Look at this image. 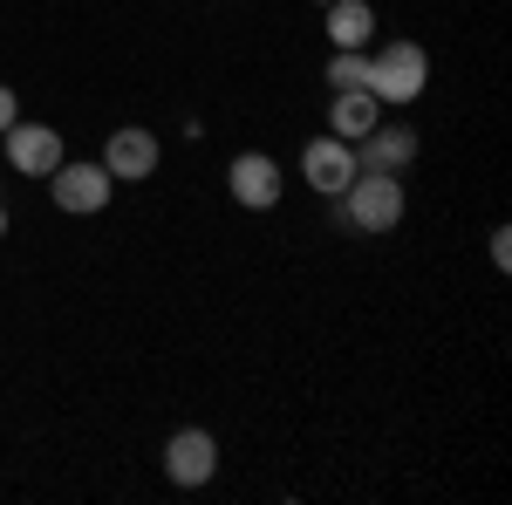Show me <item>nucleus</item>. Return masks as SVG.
Returning a JSON list of instances; mask_svg holds the SVG:
<instances>
[{
  "instance_id": "1",
  "label": "nucleus",
  "mask_w": 512,
  "mask_h": 505,
  "mask_svg": "<svg viewBox=\"0 0 512 505\" xmlns=\"http://www.w3.org/2000/svg\"><path fill=\"white\" fill-rule=\"evenodd\" d=\"M424 82H431V55L417 41H383L369 55V96L376 103H417Z\"/></svg>"
},
{
  "instance_id": "2",
  "label": "nucleus",
  "mask_w": 512,
  "mask_h": 505,
  "mask_svg": "<svg viewBox=\"0 0 512 505\" xmlns=\"http://www.w3.org/2000/svg\"><path fill=\"white\" fill-rule=\"evenodd\" d=\"M349 226L355 233H396L403 226V185H396V171H355L349 185Z\"/></svg>"
},
{
  "instance_id": "3",
  "label": "nucleus",
  "mask_w": 512,
  "mask_h": 505,
  "mask_svg": "<svg viewBox=\"0 0 512 505\" xmlns=\"http://www.w3.org/2000/svg\"><path fill=\"white\" fill-rule=\"evenodd\" d=\"M48 192H55L62 212H103L110 192H117V178H110L103 164H69V157H62V164L48 171Z\"/></svg>"
},
{
  "instance_id": "4",
  "label": "nucleus",
  "mask_w": 512,
  "mask_h": 505,
  "mask_svg": "<svg viewBox=\"0 0 512 505\" xmlns=\"http://www.w3.org/2000/svg\"><path fill=\"white\" fill-rule=\"evenodd\" d=\"M0 144H7V164L21 171V178H48L55 164H62V130H48V123H7L0 130Z\"/></svg>"
},
{
  "instance_id": "5",
  "label": "nucleus",
  "mask_w": 512,
  "mask_h": 505,
  "mask_svg": "<svg viewBox=\"0 0 512 505\" xmlns=\"http://www.w3.org/2000/svg\"><path fill=\"white\" fill-rule=\"evenodd\" d=\"M212 471H219V444H212V430H171V444H164V478L171 485H212Z\"/></svg>"
},
{
  "instance_id": "6",
  "label": "nucleus",
  "mask_w": 512,
  "mask_h": 505,
  "mask_svg": "<svg viewBox=\"0 0 512 505\" xmlns=\"http://www.w3.org/2000/svg\"><path fill=\"white\" fill-rule=\"evenodd\" d=\"M226 185H233V198L246 205V212H274L280 205V164L274 157H260V151H239L233 164H226Z\"/></svg>"
},
{
  "instance_id": "7",
  "label": "nucleus",
  "mask_w": 512,
  "mask_h": 505,
  "mask_svg": "<svg viewBox=\"0 0 512 505\" xmlns=\"http://www.w3.org/2000/svg\"><path fill=\"white\" fill-rule=\"evenodd\" d=\"M103 171H110L117 185H144V178L158 171V137H151L144 123H123V130H110V151H103Z\"/></svg>"
},
{
  "instance_id": "8",
  "label": "nucleus",
  "mask_w": 512,
  "mask_h": 505,
  "mask_svg": "<svg viewBox=\"0 0 512 505\" xmlns=\"http://www.w3.org/2000/svg\"><path fill=\"white\" fill-rule=\"evenodd\" d=\"M301 171H308V185H315L321 198H342V185L355 178V144H342V137L328 130V137H315V144L301 151Z\"/></svg>"
},
{
  "instance_id": "9",
  "label": "nucleus",
  "mask_w": 512,
  "mask_h": 505,
  "mask_svg": "<svg viewBox=\"0 0 512 505\" xmlns=\"http://www.w3.org/2000/svg\"><path fill=\"white\" fill-rule=\"evenodd\" d=\"M355 171H403L417 157V130H396V123H376L369 137H355Z\"/></svg>"
},
{
  "instance_id": "10",
  "label": "nucleus",
  "mask_w": 512,
  "mask_h": 505,
  "mask_svg": "<svg viewBox=\"0 0 512 505\" xmlns=\"http://www.w3.org/2000/svg\"><path fill=\"white\" fill-rule=\"evenodd\" d=\"M376 110H383V103H376L369 89H335V103H328V130H335L342 144H355V137H369V130L383 123Z\"/></svg>"
},
{
  "instance_id": "11",
  "label": "nucleus",
  "mask_w": 512,
  "mask_h": 505,
  "mask_svg": "<svg viewBox=\"0 0 512 505\" xmlns=\"http://www.w3.org/2000/svg\"><path fill=\"white\" fill-rule=\"evenodd\" d=\"M369 35H376L369 0H328V41L335 48H369Z\"/></svg>"
},
{
  "instance_id": "12",
  "label": "nucleus",
  "mask_w": 512,
  "mask_h": 505,
  "mask_svg": "<svg viewBox=\"0 0 512 505\" xmlns=\"http://www.w3.org/2000/svg\"><path fill=\"white\" fill-rule=\"evenodd\" d=\"M328 82H335V89H369V55H362V48H335Z\"/></svg>"
},
{
  "instance_id": "13",
  "label": "nucleus",
  "mask_w": 512,
  "mask_h": 505,
  "mask_svg": "<svg viewBox=\"0 0 512 505\" xmlns=\"http://www.w3.org/2000/svg\"><path fill=\"white\" fill-rule=\"evenodd\" d=\"M492 260H499V267H512V233H506V226L492 233Z\"/></svg>"
},
{
  "instance_id": "14",
  "label": "nucleus",
  "mask_w": 512,
  "mask_h": 505,
  "mask_svg": "<svg viewBox=\"0 0 512 505\" xmlns=\"http://www.w3.org/2000/svg\"><path fill=\"white\" fill-rule=\"evenodd\" d=\"M21 117V103H14V89H7V82H0V130H7V123Z\"/></svg>"
},
{
  "instance_id": "15",
  "label": "nucleus",
  "mask_w": 512,
  "mask_h": 505,
  "mask_svg": "<svg viewBox=\"0 0 512 505\" xmlns=\"http://www.w3.org/2000/svg\"><path fill=\"white\" fill-rule=\"evenodd\" d=\"M0 239H7V212H0Z\"/></svg>"
},
{
  "instance_id": "16",
  "label": "nucleus",
  "mask_w": 512,
  "mask_h": 505,
  "mask_svg": "<svg viewBox=\"0 0 512 505\" xmlns=\"http://www.w3.org/2000/svg\"><path fill=\"white\" fill-rule=\"evenodd\" d=\"M321 7H328V0H321Z\"/></svg>"
}]
</instances>
